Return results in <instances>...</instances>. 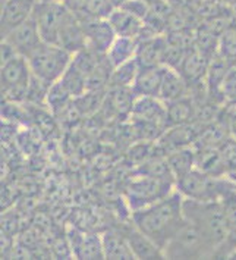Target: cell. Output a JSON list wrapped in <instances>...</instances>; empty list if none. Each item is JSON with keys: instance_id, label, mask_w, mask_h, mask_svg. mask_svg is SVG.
<instances>
[{"instance_id": "cell-1", "label": "cell", "mask_w": 236, "mask_h": 260, "mask_svg": "<svg viewBox=\"0 0 236 260\" xmlns=\"http://www.w3.org/2000/svg\"><path fill=\"white\" fill-rule=\"evenodd\" d=\"M132 222L163 251L170 238L178 233L185 222L183 196L179 191H173L154 205L134 210Z\"/></svg>"}, {"instance_id": "cell-2", "label": "cell", "mask_w": 236, "mask_h": 260, "mask_svg": "<svg viewBox=\"0 0 236 260\" xmlns=\"http://www.w3.org/2000/svg\"><path fill=\"white\" fill-rule=\"evenodd\" d=\"M185 219L198 226L216 247L222 246L229 237V226L220 200H192L183 197Z\"/></svg>"}, {"instance_id": "cell-3", "label": "cell", "mask_w": 236, "mask_h": 260, "mask_svg": "<svg viewBox=\"0 0 236 260\" xmlns=\"http://www.w3.org/2000/svg\"><path fill=\"white\" fill-rule=\"evenodd\" d=\"M216 244L211 243L204 233L185 219L166 247L163 248L165 257L169 259H203L214 253Z\"/></svg>"}, {"instance_id": "cell-4", "label": "cell", "mask_w": 236, "mask_h": 260, "mask_svg": "<svg viewBox=\"0 0 236 260\" xmlns=\"http://www.w3.org/2000/svg\"><path fill=\"white\" fill-rule=\"evenodd\" d=\"M72 53L60 46L44 43L28 56V63L34 77L52 85L57 82L69 68Z\"/></svg>"}, {"instance_id": "cell-5", "label": "cell", "mask_w": 236, "mask_h": 260, "mask_svg": "<svg viewBox=\"0 0 236 260\" xmlns=\"http://www.w3.org/2000/svg\"><path fill=\"white\" fill-rule=\"evenodd\" d=\"M176 178L173 177H153L138 174L132 178L125 188V197L132 212L154 205L173 192Z\"/></svg>"}, {"instance_id": "cell-6", "label": "cell", "mask_w": 236, "mask_h": 260, "mask_svg": "<svg viewBox=\"0 0 236 260\" xmlns=\"http://www.w3.org/2000/svg\"><path fill=\"white\" fill-rule=\"evenodd\" d=\"M232 187L235 185L223 181L220 177H211L209 174H204L196 168L176 178V188L185 199L201 202L220 200L224 192Z\"/></svg>"}, {"instance_id": "cell-7", "label": "cell", "mask_w": 236, "mask_h": 260, "mask_svg": "<svg viewBox=\"0 0 236 260\" xmlns=\"http://www.w3.org/2000/svg\"><path fill=\"white\" fill-rule=\"evenodd\" d=\"M32 72L25 56L16 55L2 63V93L11 102L27 100Z\"/></svg>"}, {"instance_id": "cell-8", "label": "cell", "mask_w": 236, "mask_h": 260, "mask_svg": "<svg viewBox=\"0 0 236 260\" xmlns=\"http://www.w3.org/2000/svg\"><path fill=\"white\" fill-rule=\"evenodd\" d=\"M68 14L69 9L63 2H37L32 16L38 25L44 43L57 46L60 28Z\"/></svg>"}, {"instance_id": "cell-9", "label": "cell", "mask_w": 236, "mask_h": 260, "mask_svg": "<svg viewBox=\"0 0 236 260\" xmlns=\"http://www.w3.org/2000/svg\"><path fill=\"white\" fill-rule=\"evenodd\" d=\"M2 41H6L8 44H11L18 55L28 57L42 44L43 39L34 16H31L24 24H21L19 27L12 29L6 37H3Z\"/></svg>"}, {"instance_id": "cell-10", "label": "cell", "mask_w": 236, "mask_h": 260, "mask_svg": "<svg viewBox=\"0 0 236 260\" xmlns=\"http://www.w3.org/2000/svg\"><path fill=\"white\" fill-rule=\"evenodd\" d=\"M87 36L88 47L101 55H106L114 39L117 37L109 19L97 18H80Z\"/></svg>"}, {"instance_id": "cell-11", "label": "cell", "mask_w": 236, "mask_h": 260, "mask_svg": "<svg viewBox=\"0 0 236 260\" xmlns=\"http://www.w3.org/2000/svg\"><path fill=\"white\" fill-rule=\"evenodd\" d=\"M35 5L37 0H2V39L28 21L34 14Z\"/></svg>"}, {"instance_id": "cell-12", "label": "cell", "mask_w": 236, "mask_h": 260, "mask_svg": "<svg viewBox=\"0 0 236 260\" xmlns=\"http://www.w3.org/2000/svg\"><path fill=\"white\" fill-rule=\"evenodd\" d=\"M57 46L63 47L65 50H68L72 55L81 52L85 47H88L83 22L72 11H69V14L66 15L63 25L60 28Z\"/></svg>"}, {"instance_id": "cell-13", "label": "cell", "mask_w": 236, "mask_h": 260, "mask_svg": "<svg viewBox=\"0 0 236 260\" xmlns=\"http://www.w3.org/2000/svg\"><path fill=\"white\" fill-rule=\"evenodd\" d=\"M166 46V39L157 37V36H151V37L138 40L135 59L138 62L139 68H151V67L165 65Z\"/></svg>"}, {"instance_id": "cell-14", "label": "cell", "mask_w": 236, "mask_h": 260, "mask_svg": "<svg viewBox=\"0 0 236 260\" xmlns=\"http://www.w3.org/2000/svg\"><path fill=\"white\" fill-rule=\"evenodd\" d=\"M201 131L203 129H195V126L191 125V122L167 128L160 140V149L166 153V156L172 151L185 149L188 147L189 143L198 140Z\"/></svg>"}, {"instance_id": "cell-15", "label": "cell", "mask_w": 236, "mask_h": 260, "mask_svg": "<svg viewBox=\"0 0 236 260\" xmlns=\"http://www.w3.org/2000/svg\"><path fill=\"white\" fill-rule=\"evenodd\" d=\"M166 67L139 68L137 78L132 84V90L137 97H159Z\"/></svg>"}, {"instance_id": "cell-16", "label": "cell", "mask_w": 236, "mask_h": 260, "mask_svg": "<svg viewBox=\"0 0 236 260\" xmlns=\"http://www.w3.org/2000/svg\"><path fill=\"white\" fill-rule=\"evenodd\" d=\"M109 22L111 24L117 37H131L137 40L145 27L144 19H141L139 16L126 11L124 8H116L109 16Z\"/></svg>"}, {"instance_id": "cell-17", "label": "cell", "mask_w": 236, "mask_h": 260, "mask_svg": "<svg viewBox=\"0 0 236 260\" xmlns=\"http://www.w3.org/2000/svg\"><path fill=\"white\" fill-rule=\"evenodd\" d=\"M124 234L135 259H163L165 257L162 248L157 246L151 238H148L145 234L141 233L135 225L132 228L125 230Z\"/></svg>"}, {"instance_id": "cell-18", "label": "cell", "mask_w": 236, "mask_h": 260, "mask_svg": "<svg viewBox=\"0 0 236 260\" xmlns=\"http://www.w3.org/2000/svg\"><path fill=\"white\" fill-rule=\"evenodd\" d=\"M195 168L204 174H209L211 177H222L227 171V165L223 159L222 151L217 147H207V149H200L196 151Z\"/></svg>"}, {"instance_id": "cell-19", "label": "cell", "mask_w": 236, "mask_h": 260, "mask_svg": "<svg viewBox=\"0 0 236 260\" xmlns=\"http://www.w3.org/2000/svg\"><path fill=\"white\" fill-rule=\"evenodd\" d=\"M103 250H104V259L111 260H128L135 259L131 246L126 240L124 233H114L109 231L103 235Z\"/></svg>"}, {"instance_id": "cell-20", "label": "cell", "mask_w": 236, "mask_h": 260, "mask_svg": "<svg viewBox=\"0 0 236 260\" xmlns=\"http://www.w3.org/2000/svg\"><path fill=\"white\" fill-rule=\"evenodd\" d=\"M186 84L188 82L185 81V78L182 77L179 71L166 67L162 87H160V93H159V99H162L166 103L179 100L182 97H185Z\"/></svg>"}, {"instance_id": "cell-21", "label": "cell", "mask_w": 236, "mask_h": 260, "mask_svg": "<svg viewBox=\"0 0 236 260\" xmlns=\"http://www.w3.org/2000/svg\"><path fill=\"white\" fill-rule=\"evenodd\" d=\"M194 116L195 106L192 100L188 97L166 103V128L189 123Z\"/></svg>"}, {"instance_id": "cell-22", "label": "cell", "mask_w": 236, "mask_h": 260, "mask_svg": "<svg viewBox=\"0 0 236 260\" xmlns=\"http://www.w3.org/2000/svg\"><path fill=\"white\" fill-rule=\"evenodd\" d=\"M178 71L181 72V75L185 78V81L198 82L204 77V74L209 71L206 56H204L203 52L189 50Z\"/></svg>"}, {"instance_id": "cell-23", "label": "cell", "mask_w": 236, "mask_h": 260, "mask_svg": "<svg viewBox=\"0 0 236 260\" xmlns=\"http://www.w3.org/2000/svg\"><path fill=\"white\" fill-rule=\"evenodd\" d=\"M138 47V40L131 39V37H116L110 49L107 50V59L111 63L113 68L125 63L128 60L134 59Z\"/></svg>"}, {"instance_id": "cell-24", "label": "cell", "mask_w": 236, "mask_h": 260, "mask_svg": "<svg viewBox=\"0 0 236 260\" xmlns=\"http://www.w3.org/2000/svg\"><path fill=\"white\" fill-rule=\"evenodd\" d=\"M72 250L78 259H104L103 240L97 235H80L78 240L72 243Z\"/></svg>"}, {"instance_id": "cell-25", "label": "cell", "mask_w": 236, "mask_h": 260, "mask_svg": "<svg viewBox=\"0 0 236 260\" xmlns=\"http://www.w3.org/2000/svg\"><path fill=\"white\" fill-rule=\"evenodd\" d=\"M166 157L175 178H179L195 168V153L188 147L172 151Z\"/></svg>"}, {"instance_id": "cell-26", "label": "cell", "mask_w": 236, "mask_h": 260, "mask_svg": "<svg viewBox=\"0 0 236 260\" xmlns=\"http://www.w3.org/2000/svg\"><path fill=\"white\" fill-rule=\"evenodd\" d=\"M139 71V65L137 59H131L125 63L113 68L109 80L110 87H132V84L137 78V74Z\"/></svg>"}, {"instance_id": "cell-27", "label": "cell", "mask_w": 236, "mask_h": 260, "mask_svg": "<svg viewBox=\"0 0 236 260\" xmlns=\"http://www.w3.org/2000/svg\"><path fill=\"white\" fill-rule=\"evenodd\" d=\"M59 81L62 82L63 87L69 91L72 99L83 96L87 91V78L72 62H70L69 68L66 69V72L62 75V78Z\"/></svg>"}, {"instance_id": "cell-28", "label": "cell", "mask_w": 236, "mask_h": 260, "mask_svg": "<svg viewBox=\"0 0 236 260\" xmlns=\"http://www.w3.org/2000/svg\"><path fill=\"white\" fill-rule=\"evenodd\" d=\"M116 8L110 0H85L81 14H75L78 18H97L109 19V16Z\"/></svg>"}, {"instance_id": "cell-29", "label": "cell", "mask_w": 236, "mask_h": 260, "mask_svg": "<svg viewBox=\"0 0 236 260\" xmlns=\"http://www.w3.org/2000/svg\"><path fill=\"white\" fill-rule=\"evenodd\" d=\"M227 220V226H229V235L236 237V188L232 187L230 190L224 192L222 199H220Z\"/></svg>"}, {"instance_id": "cell-30", "label": "cell", "mask_w": 236, "mask_h": 260, "mask_svg": "<svg viewBox=\"0 0 236 260\" xmlns=\"http://www.w3.org/2000/svg\"><path fill=\"white\" fill-rule=\"evenodd\" d=\"M70 99L72 96L69 94V91L63 87V84L60 81L50 85L49 93H47V103L55 112L63 109L69 103Z\"/></svg>"}, {"instance_id": "cell-31", "label": "cell", "mask_w": 236, "mask_h": 260, "mask_svg": "<svg viewBox=\"0 0 236 260\" xmlns=\"http://www.w3.org/2000/svg\"><path fill=\"white\" fill-rule=\"evenodd\" d=\"M220 53L227 62L236 60V29H227L220 40Z\"/></svg>"}, {"instance_id": "cell-32", "label": "cell", "mask_w": 236, "mask_h": 260, "mask_svg": "<svg viewBox=\"0 0 236 260\" xmlns=\"http://www.w3.org/2000/svg\"><path fill=\"white\" fill-rule=\"evenodd\" d=\"M223 154V159L227 165V169L236 171V141L235 140H226L219 147Z\"/></svg>"}, {"instance_id": "cell-33", "label": "cell", "mask_w": 236, "mask_h": 260, "mask_svg": "<svg viewBox=\"0 0 236 260\" xmlns=\"http://www.w3.org/2000/svg\"><path fill=\"white\" fill-rule=\"evenodd\" d=\"M63 3H65V6L72 11L73 14H81L83 12V8H84V3H85V0H63Z\"/></svg>"}, {"instance_id": "cell-34", "label": "cell", "mask_w": 236, "mask_h": 260, "mask_svg": "<svg viewBox=\"0 0 236 260\" xmlns=\"http://www.w3.org/2000/svg\"><path fill=\"white\" fill-rule=\"evenodd\" d=\"M110 2L113 3V6H114V8H122L128 0H110Z\"/></svg>"}, {"instance_id": "cell-35", "label": "cell", "mask_w": 236, "mask_h": 260, "mask_svg": "<svg viewBox=\"0 0 236 260\" xmlns=\"http://www.w3.org/2000/svg\"><path fill=\"white\" fill-rule=\"evenodd\" d=\"M37 2H63V0H37Z\"/></svg>"}]
</instances>
